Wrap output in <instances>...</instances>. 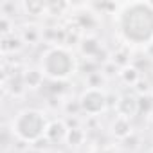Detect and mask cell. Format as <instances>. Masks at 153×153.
Wrapping results in <instances>:
<instances>
[{"label":"cell","instance_id":"6da1fadb","mask_svg":"<svg viewBox=\"0 0 153 153\" xmlns=\"http://www.w3.org/2000/svg\"><path fill=\"white\" fill-rule=\"evenodd\" d=\"M121 31L128 40L148 42L153 36V7L149 4H130L121 13Z\"/></svg>","mask_w":153,"mask_h":153},{"label":"cell","instance_id":"7a4b0ae2","mask_svg":"<svg viewBox=\"0 0 153 153\" xmlns=\"http://www.w3.org/2000/svg\"><path fill=\"white\" fill-rule=\"evenodd\" d=\"M13 130L27 140H33L40 137L45 131V121L42 119V114L38 112H24L18 115V119L13 123Z\"/></svg>","mask_w":153,"mask_h":153},{"label":"cell","instance_id":"3957f363","mask_svg":"<svg viewBox=\"0 0 153 153\" xmlns=\"http://www.w3.org/2000/svg\"><path fill=\"white\" fill-rule=\"evenodd\" d=\"M70 67H72V59L65 51L54 49L45 58V70L52 78H65V76H68Z\"/></svg>","mask_w":153,"mask_h":153}]
</instances>
